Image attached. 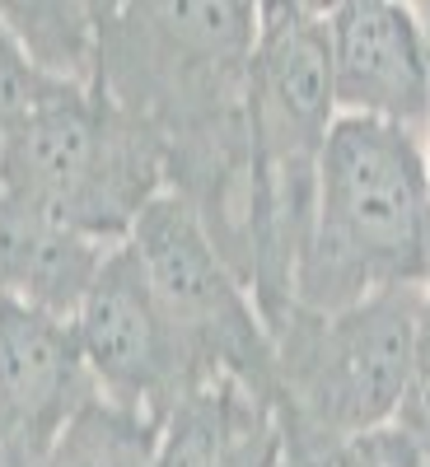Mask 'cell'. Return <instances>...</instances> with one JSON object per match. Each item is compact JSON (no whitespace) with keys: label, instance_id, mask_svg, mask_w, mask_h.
<instances>
[{"label":"cell","instance_id":"5b68a950","mask_svg":"<svg viewBox=\"0 0 430 467\" xmlns=\"http://www.w3.org/2000/svg\"><path fill=\"white\" fill-rule=\"evenodd\" d=\"M75 337H80L99 398L117 407L164 420L178 398L197 388L183 346L150 290L145 262L131 244L108 253L80 314H75Z\"/></svg>","mask_w":430,"mask_h":467},{"label":"cell","instance_id":"52a82bcc","mask_svg":"<svg viewBox=\"0 0 430 467\" xmlns=\"http://www.w3.org/2000/svg\"><path fill=\"white\" fill-rule=\"evenodd\" d=\"M94 393L75 318L0 295V435L43 467L57 435Z\"/></svg>","mask_w":430,"mask_h":467},{"label":"cell","instance_id":"7c38bea8","mask_svg":"<svg viewBox=\"0 0 430 467\" xmlns=\"http://www.w3.org/2000/svg\"><path fill=\"white\" fill-rule=\"evenodd\" d=\"M403 435L416 440V449L430 462V285L421 295V314H416V346H412V379H407V398L393 416Z\"/></svg>","mask_w":430,"mask_h":467},{"label":"cell","instance_id":"30bf717a","mask_svg":"<svg viewBox=\"0 0 430 467\" xmlns=\"http://www.w3.org/2000/svg\"><path fill=\"white\" fill-rule=\"evenodd\" d=\"M160 420L108 398H89L47 449L43 467H154Z\"/></svg>","mask_w":430,"mask_h":467},{"label":"cell","instance_id":"8992f818","mask_svg":"<svg viewBox=\"0 0 430 467\" xmlns=\"http://www.w3.org/2000/svg\"><path fill=\"white\" fill-rule=\"evenodd\" d=\"M332 99L337 117L412 131L430 127V47L416 5L398 0H337L328 5Z\"/></svg>","mask_w":430,"mask_h":467},{"label":"cell","instance_id":"277c9868","mask_svg":"<svg viewBox=\"0 0 430 467\" xmlns=\"http://www.w3.org/2000/svg\"><path fill=\"white\" fill-rule=\"evenodd\" d=\"M141 262L150 290L187 356L192 379H234L253 398L277 407V341H271L248 285L215 253L197 211L173 192H160L136 220L127 239Z\"/></svg>","mask_w":430,"mask_h":467},{"label":"cell","instance_id":"7a4b0ae2","mask_svg":"<svg viewBox=\"0 0 430 467\" xmlns=\"http://www.w3.org/2000/svg\"><path fill=\"white\" fill-rule=\"evenodd\" d=\"M0 187L75 234L122 248L164 192V145L94 89H70L0 136Z\"/></svg>","mask_w":430,"mask_h":467},{"label":"cell","instance_id":"3957f363","mask_svg":"<svg viewBox=\"0 0 430 467\" xmlns=\"http://www.w3.org/2000/svg\"><path fill=\"white\" fill-rule=\"evenodd\" d=\"M425 285L370 295L337 314H304L277 332V425L319 440H356L393 425Z\"/></svg>","mask_w":430,"mask_h":467},{"label":"cell","instance_id":"6da1fadb","mask_svg":"<svg viewBox=\"0 0 430 467\" xmlns=\"http://www.w3.org/2000/svg\"><path fill=\"white\" fill-rule=\"evenodd\" d=\"M430 285V187L412 131L337 117L290 299L304 314H337L370 295Z\"/></svg>","mask_w":430,"mask_h":467},{"label":"cell","instance_id":"9c48e42d","mask_svg":"<svg viewBox=\"0 0 430 467\" xmlns=\"http://www.w3.org/2000/svg\"><path fill=\"white\" fill-rule=\"evenodd\" d=\"M0 19L37 70L80 89L94 85V5H80V0H28V5H19V0H5Z\"/></svg>","mask_w":430,"mask_h":467},{"label":"cell","instance_id":"4fadbf2b","mask_svg":"<svg viewBox=\"0 0 430 467\" xmlns=\"http://www.w3.org/2000/svg\"><path fill=\"white\" fill-rule=\"evenodd\" d=\"M421 164H425V187H430V127L421 136Z\"/></svg>","mask_w":430,"mask_h":467},{"label":"cell","instance_id":"ba28073f","mask_svg":"<svg viewBox=\"0 0 430 467\" xmlns=\"http://www.w3.org/2000/svg\"><path fill=\"white\" fill-rule=\"evenodd\" d=\"M112 248L75 234L57 215L0 187V295L43 314L75 318Z\"/></svg>","mask_w":430,"mask_h":467},{"label":"cell","instance_id":"8fae6325","mask_svg":"<svg viewBox=\"0 0 430 467\" xmlns=\"http://www.w3.org/2000/svg\"><path fill=\"white\" fill-rule=\"evenodd\" d=\"M70 89H80V85L52 80L47 70H37L28 61V52L15 43L5 19H0V136L15 131L19 122H28L33 112H43L47 103H57Z\"/></svg>","mask_w":430,"mask_h":467}]
</instances>
